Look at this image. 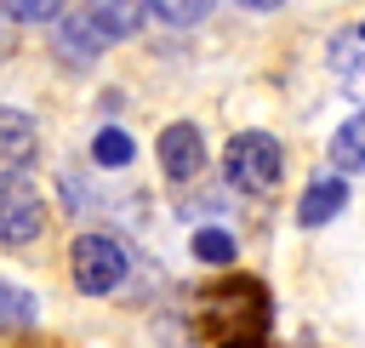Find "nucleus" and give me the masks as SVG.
<instances>
[{
    "instance_id": "obj_1",
    "label": "nucleus",
    "mask_w": 365,
    "mask_h": 348,
    "mask_svg": "<svg viewBox=\"0 0 365 348\" xmlns=\"http://www.w3.org/2000/svg\"><path fill=\"white\" fill-rule=\"evenodd\" d=\"M222 177L240 194H274L279 177H285V154H279V143L268 131H240L222 148Z\"/></svg>"
},
{
    "instance_id": "obj_2",
    "label": "nucleus",
    "mask_w": 365,
    "mask_h": 348,
    "mask_svg": "<svg viewBox=\"0 0 365 348\" xmlns=\"http://www.w3.org/2000/svg\"><path fill=\"white\" fill-rule=\"evenodd\" d=\"M46 228V200L34 188L29 171H0V240L6 245H29Z\"/></svg>"
},
{
    "instance_id": "obj_3",
    "label": "nucleus",
    "mask_w": 365,
    "mask_h": 348,
    "mask_svg": "<svg viewBox=\"0 0 365 348\" xmlns=\"http://www.w3.org/2000/svg\"><path fill=\"white\" fill-rule=\"evenodd\" d=\"M68 268H74V285L86 291V297H108L120 280H125V251H120V240H108V234H80L74 240V251H68Z\"/></svg>"
},
{
    "instance_id": "obj_4",
    "label": "nucleus",
    "mask_w": 365,
    "mask_h": 348,
    "mask_svg": "<svg viewBox=\"0 0 365 348\" xmlns=\"http://www.w3.org/2000/svg\"><path fill=\"white\" fill-rule=\"evenodd\" d=\"M200 165H205V137H200V126H188V120L165 126V131H160V171H165L171 183H188V177H200Z\"/></svg>"
},
{
    "instance_id": "obj_5",
    "label": "nucleus",
    "mask_w": 365,
    "mask_h": 348,
    "mask_svg": "<svg viewBox=\"0 0 365 348\" xmlns=\"http://www.w3.org/2000/svg\"><path fill=\"white\" fill-rule=\"evenodd\" d=\"M103 46H108V40H103V29H97L86 11H63V17H57V57H63V63L80 68V63H91Z\"/></svg>"
},
{
    "instance_id": "obj_6",
    "label": "nucleus",
    "mask_w": 365,
    "mask_h": 348,
    "mask_svg": "<svg viewBox=\"0 0 365 348\" xmlns=\"http://www.w3.org/2000/svg\"><path fill=\"white\" fill-rule=\"evenodd\" d=\"M342 205H348V183H342V177H314L308 194L297 200V222H302V228H319V222H331Z\"/></svg>"
},
{
    "instance_id": "obj_7",
    "label": "nucleus",
    "mask_w": 365,
    "mask_h": 348,
    "mask_svg": "<svg viewBox=\"0 0 365 348\" xmlns=\"http://www.w3.org/2000/svg\"><path fill=\"white\" fill-rule=\"evenodd\" d=\"M143 11H148V0H91V6H86V17L103 29V40L137 34V29H143Z\"/></svg>"
},
{
    "instance_id": "obj_8",
    "label": "nucleus",
    "mask_w": 365,
    "mask_h": 348,
    "mask_svg": "<svg viewBox=\"0 0 365 348\" xmlns=\"http://www.w3.org/2000/svg\"><path fill=\"white\" fill-rule=\"evenodd\" d=\"M40 148V131H34V114L0 103V160H34Z\"/></svg>"
},
{
    "instance_id": "obj_9",
    "label": "nucleus",
    "mask_w": 365,
    "mask_h": 348,
    "mask_svg": "<svg viewBox=\"0 0 365 348\" xmlns=\"http://www.w3.org/2000/svg\"><path fill=\"white\" fill-rule=\"evenodd\" d=\"M331 165H336V171H365V108L336 126V137H331Z\"/></svg>"
},
{
    "instance_id": "obj_10",
    "label": "nucleus",
    "mask_w": 365,
    "mask_h": 348,
    "mask_svg": "<svg viewBox=\"0 0 365 348\" xmlns=\"http://www.w3.org/2000/svg\"><path fill=\"white\" fill-rule=\"evenodd\" d=\"M34 319H40V302H34L23 285L0 280V331H29Z\"/></svg>"
},
{
    "instance_id": "obj_11",
    "label": "nucleus",
    "mask_w": 365,
    "mask_h": 348,
    "mask_svg": "<svg viewBox=\"0 0 365 348\" xmlns=\"http://www.w3.org/2000/svg\"><path fill=\"white\" fill-rule=\"evenodd\" d=\"M131 154H137V143H131L120 126H103V131L91 137V160H97V165H108V171L131 165Z\"/></svg>"
},
{
    "instance_id": "obj_12",
    "label": "nucleus",
    "mask_w": 365,
    "mask_h": 348,
    "mask_svg": "<svg viewBox=\"0 0 365 348\" xmlns=\"http://www.w3.org/2000/svg\"><path fill=\"white\" fill-rule=\"evenodd\" d=\"M234 251H240V245H234V234H228V228H200V234H194V257H200V262L228 268V262H234Z\"/></svg>"
},
{
    "instance_id": "obj_13",
    "label": "nucleus",
    "mask_w": 365,
    "mask_h": 348,
    "mask_svg": "<svg viewBox=\"0 0 365 348\" xmlns=\"http://www.w3.org/2000/svg\"><path fill=\"white\" fill-rule=\"evenodd\" d=\"M0 11L11 23H57L68 11V0H0Z\"/></svg>"
},
{
    "instance_id": "obj_14",
    "label": "nucleus",
    "mask_w": 365,
    "mask_h": 348,
    "mask_svg": "<svg viewBox=\"0 0 365 348\" xmlns=\"http://www.w3.org/2000/svg\"><path fill=\"white\" fill-rule=\"evenodd\" d=\"M148 6H154V11H160L171 29H188V23H200V17H205L217 0H148Z\"/></svg>"
},
{
    "instance_id": "obj_15",
    "label": "nucleus",
    "mask_w": 365,
    "mask_h": 348,
    "mask_svg": "<svg viewBox=\"0 0 365 348\" xmlns=\"http://www.w3.org/2000/svg\"><path fill=\"white\" fill-rule=\"evenodd\" d=\"M11 57V17H0V63Z\"/></svg>"
},
{
    "instance_id": "obj_16",
    "label": "nucleus",
    "mask_w": 365,
    "mask_h": 348,
    "mask_svg": "<svg viewBox=\"0 0 365 348\" xmlns=\"http://www.w3.org/2000/svg\"><path fill=\"white\" fill-rule=\"evenodd\" d=\"M245 11H274V6H285V0H240Z\"/></svg>"
},
{
    "instance_id": "obj_17",
    "label": "nucleus",
    "mask_w": 365,
    "mask_h": 348,
    "mask_svg": "<svg viewBox=\"0 0 365 348\" xmlns=\"http://www.w3.org/2000/svg\"><path fill=\"white\" fill-rule=\"evenodd\" d=\"M222 348H257V342H222Z\"/></svg>"
},
{
    "instance_id": "obj_18",
    "label": "nucleus",
    "mask_w": 365,
    "mask_h": 348,
    "mask_svg": "<svg viewBox=\"0 0 365 348\" xmlns=\"http://www.w3.org/2000/svg\"><path fill=\"white\" fill-rule=\"evenodd\" d=\"M359 40H365V29H359Z\"/></svg>"
}]
</instances>
